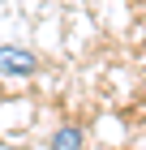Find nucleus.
<instances>
[{
  "mask_svg": "<svg viewBox=\"0 0 146 150\" xmlns=\"http://www.w3.org/2000/svg\"><path fill=\"white\" fill-rule=\"evenodd\" d=\"M30 73H39V56L34 52L0 43V77H30Z\"/></svg>",
  "mask_w": 146,
  "mask_h": 150,
  "instance_id": "nucleus-1",
  "label": "nucleus"
},
{
  "mask_svg": "<svg viewBox=\"0 0 146 150\" xmlns=\"http://www.w3.org/2000/svg\"><path fill=\"white\" fill-rule=\"evenodd\" d=\"M47 150H82V129L60 125L56 133H52V146H47Z\"/></svg>",
  "mask_w": 146,
  "mask_h": 150,
  "instance_id": "nucleus-2",
  "label": "nucleus"
}]
</instances>
